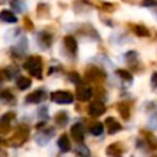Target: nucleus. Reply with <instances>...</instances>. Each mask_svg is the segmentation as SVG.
<instances>
[{
  "mask_svg": "<svg viewBox=\"0 0 157 157\" xmlns=\"http://www.w3.org/2000/svg\"><path fill=\"white\" fill-rule=\"evenodd\" d=\"M85 77L90 81H101V80H104L105 78V74L98 69V67H90L86 70L85 72Z\"/></svg>",
  "mask_w": 157,
  "mask_h": 157,
  "instance_id": "39448f33",
  "label": "nucleus"
},
{
  "mask_svg": "<svg viewBox=\"0 0 157 157\" xmlns=\"http://www.w3.org/2000/svg\"><path fill=\"white\" fill-rule=\"evenodd\" d=\"M45 98H47V93H45V91H43V90H37V91L29 93V94L26 97V102H27V103L37 104V103L43 102Z\"/></svg>",
  "mask_w": 157,
  "mask_h": 157,
  "instance_id": "6e6552de",
  "label": "nucleus"
},
{
  "mask_svg": "<svg viewBox=\"0 0 157 157\" xmlns=\"http://www.w3.org/2000/svg\"><path fill=\"white\" fill-rule=\"evenodd\" d=\"M10 5L17 12H23L26 10V4L22 0H11L10 1Z\"/></svg>",
  "mask_w": 157,
  "mask_h": 157,
  "instance_id": "4be33fe9",
  "label": "nucleus"
},
{
  "mask_svg": "<svg viewBox=\"0 0 157 157\" xmlns=\"http://www.w3.org/2000/svg\"><path fill=\"white\" fill-rule=\"evenodd\" d=\"M23 69H26L31 76L42 80V71H43V63L39 56H29L23 63Z\"/></svg>",
  "mask_w": 157,
  "mask_h": 157,
  "instance_id": "f257e3e1",
  "label": "nucleus"
},
{
  "mask_svg": "<svg viewBox=\"0 0 157 157\" xmlns=\"http://www.w3.org/2000/svg\"><path fill=\"white\" fill-rule=\"evenodd\" d=\"M131 28H132V32L139 37H148L150 36L148 29L142 25H132Z\"/></svg>",
  "mask_w": 157,
  "mask_h": 157,
  "instance_id": "a211bd4d",
  "label": "nucleus"
},
{
  "mask_svg": "<svg viewBox=\"0 0 157 157\" xmlns=\"http://www.w3.org/2000/svg\"><path fill=\"white\" fill-rule=\"evenodd\" d=\"M31 83H32L31 78L25 77V76H20V77L17 78V81H16V86H17V88H20L21 91L27 90V88L31 86Z\"/></svg>",
  "mask_w": 157,
  "mask_h": 157,
  "instance_id": "412c9836",
  "label": "nucleus"
},
{
  "mask_svg": "<svg viewBox=\"0 0 157 157\" xmlns=\"http://www.w3.org/2000/svg\"><path fill=\"white\" fill-rule=\"evenodd\" d=\"M67 121H69V115H67L66 112L61 110V112L56 113V115H55V123H56V125L65 126L67 124Z\"/></svg>",
  "mask_w": 157,
  "mask_h": 157,
  "instance_id": "6ab92c4d",
  "label": "nucleus"
},
{
  "mask_svg": "<svg viewBox=\"0 0 157 157\" xmlns=\"http://www.w3.org/2000/svg\"><path fill=\"white\" fill-rule=\"evenodd\" d=\"M70 134H71V136L75 141H77V142L83 141V128H82L81 124H78V123L74 124L70 129Z\"/></svg>",
  "mask_w": 157,
  "mask_h": 157,
  "instance_id": "9d476101",
  "label": "nucleus"
},
{
  "mask_svg": "<svg viewBox=\"0 0 157 157\" xmlns=\"http://www.w3.org/2000/svg\"><path fill=\"white\" fill-rule=\"evenodd\" d=\"M28 135H29L28 128H27L26 125H20V126L15 130L12 137L10 139V144L13 145V146H16V147H17V146H21L22 144H25V142L27 141Z\"/></svg>",
  "mask_w": 157,
  "mask_h": 157,
  "instance_id": "f03ea898",
  "label": "nucleus"
},
{
  "mask_svg": "<svg viewBox=\"0 0 157 157\" xmlns=\"http://www.w3.org/2000/svg\"><path fill=\"white\" fill-rule=\"evenodd\" d=\"M58 147H59V150H60L61 152H67V151H70L71 144H70V140H69V137H67L66 134H63V135L59 137V140H58Z\"/></svg>",
  "mask_w": 157,
  "mask_h": 157,
  "instance_id": "f8f14e48",
  "label": "nucleus"
},
{
  "mask_svg": "<svg viewBox=\"0 0 157 157\" xmlns=\"http://www.w3.org/2000/svg\"><path fill=\"white\" fill-rule=\"evenodd\" d=\"M91 134L92 135H94V136H98V135H101L102 132H103V124L102 123H96V124H93L92 126H91Z\"/></svg>",
  "mask_w": 157,
  "mask_h": 157,
  "instance_id": "b1692460",
  "label": "nucleus"
},
{
  "mask_svg": "<svg viewBox=\"0 0 157 157\" xmlns=\"http://www.w3.org/2000/svg\"><path fill=\"white\" fill-rule=\"evenodd\" d=\"M54 135H55V129L52 128V126H47V128L39 130V131L36 134L34 140H36V142H37L39 146H44V145H47V144L50 141V139H52Z\"/></svg>",
  "mask_w": 157,
  "mask_h": 157,
  "instance_id": "7ed1b4c3",
  "label": "nucleus"
},
{
  "mask_svg": "<svg viewBox=\"0 0 157 157\" xmlns=\"http://www.w3.org/2000/svg\"><path fill=\"white\" fill-rule=\"evenodd\" d=\"M50 99L58 104H70L74 101V96L67 91H55L50 93Z\"/></svg>",
  "mask_w": 157,
  "mask_h": 157,
  "instance_id": "20e7f679",
  "label": "nucleus"
},
{
  "mask_svg": "<svg viewBox=\"0 0 157 157\" xmlns=\"http://www.w3.org/2000/svg\"><path fill=\"white\" fill-rule=\"evenodd\" d=\"M0 20L6 23H16L17 22L16 15L13 12H11L10 10H2L0 12Z\"/></svg>",
  "mask_w": 157,
  "mask_h": 157,
  "instance_id": "ddd939ff",
  "label": "nucleus"
},
{
  "mask_svg": "<svg viewBox=\"0 0 157 157\" xmlns=\"http://www.w3.org/2000/svg\"><path fill=\"white\" fill-rule=\"evenodd\" d=\"M67 77H69V80L71 81V82H74V83H80V75L77 74V72H70L69 75H67Z\"/></svg>",
  "mask_w": 157,
  "mask_h": 157,
  "instance_id": "393cba45",
  "label": "nucleus"
},
{
  "mask_svg": "<svg viewBox=\"0 0 157 157\" xmlns=\"http://www.w3.org/2000/svg\"><path fill=\"white\" fill-rule=\"evenodd\" d=\"M117 110H118V113L120 114V117L123 119H129V117H130V108H129L128 103L119 102L117 104Z\"/></svg>",
  "mask_w": 157,
  "mask_h": 157,
  "instance_id": "dca6fc26",
  "label": "nucleus"
},
{
  "mask_svg": "<svg viewBox=\"0 0 157 157\" xmlns=\"http://www.w3.org/2000/svg\"><path fill=\"white\" fill-rule=\"evenodd\" d=\"M23 23H25V27H26L27 29H33V23H32V21H31L28 17H25Z\"/></svg>",
  "mask_w": 157,
  "mask_h": 157,
  "instance_id": "cd10ccee",
  "label": "nucleus"
},
{
  "mask_svg": "<svg viewBox=\"0 0 157 157\" xmlns=\"http://www.w3.org/2000/svg\"><path fill=\"white\" fill-rule=\"evenodd\" d=\"M105 153L109 155V156H119V155L123 153V148H121L120 144H117L115 142V144H112V145H109L107 147Z\"/></svg>",
  "mask_w": 157,
  "mask_h": 157,
  "instance_id": "f3484780",
  "label": "nucleus"
},
{
  "mask_svg": "<svg viewBox=\"0 0 157 157\" xmlns=\"http://www.w3.org/2000/svg\"><path fill=\"white\" fill-rule=\"evenodd\" d=\"M64 43H65L66 49H67L70 53L76 54V52H77V42H76V39H75L74 37L66 36V37L64 38Z\"/></svg>",
  "mask_w": 157,
  "mask_h": 157,
  "instance_id": "4468645a",
  "label": "nucleus"
},
{
  "mask_svg": "<svg viewBox=\"0 0 157 157\" xmlns=\"http://www.w3.org/2000/svg\"><path fill=\"white\" fill-rule=\"evenodd\" d=\"M15 119V113L13 112H6L0 117V130L2 132H7L11 128V121Z\"/></svg>",
  "mask_w": 157,
  "mask_h": 157,
  "instance_id": "423d86ee",
  "label": "nucleus"
},
{
  "mask_svg": "<svg viewBox=\"0 0 157 157\" xmlns=\"http://www.w3.org/2000/svg\"><path fill=\"white\" fill-rule=\"evenodd\" d=\"M5 78H6V75H5V70H0V82H2ZM6 80H7V78H6Z\"/></svg>",
  "mask_w": 157,
  "mask_h": 157,
  "instance_id": "c756f323",
  "label": "nucleus"
},
{
  "mask_svg": "<svg viewBox=\"0 0 157 157\" xmlns=\"http://www.w3.org/2000/svg\"><path fill=\"white\" fill-rule=\"evenodd\" d=\"M76 153L81 155V156H88V155H90V151H88L85 146H77V148H76Z\"/></svg>",
  "mask_w": 157,
  "mask_h": 157,
  "instance_id": "bb28decb",
  "label": "nucleus"
},
{
  "mask_svg": "<svg viewBox=\"0 0 157 157\" xmlns=\"http://www.w3.org/2000/svg\"><path fill=\"white\" fill-rule=\"evenodd\" d=\"M76 97L81 102H86L92 97V88L88 86H78L76 90Z\"/></svg>",
  "mask_w": 157,
  "mask_h": 157,
  "instance_id": "1a4fd4ad",
  "label": "nucleus"
},
{
  "mask_svg": "<svg viewBox=\"0 0 157 157\" xmlns=\"http://www.w3.org/2000/svg\"><path fill=\"white\" fill-rule=\"evenodd\" d=\"M38 43L43 48L50 47V44H52V34H49L48 32H40L38 34Z\"/></svg>",
  "mask_w": 157,
  "mask_h": 157,
  "instance_id": "2eb2a0df",
  "label": "nucleus"
},
{
  "mask_svg": "<svg viewBox=\"0 0 157 157\" xmlns=\"http://www.w3.org/2000/svg\"><path fill=\"white\" fill-rule=\"evenodd\" d=\"M148 126L152 129H157V113L153 114L148 120Z\"/></svg>",
  "mask_w": 157,
  "mask_h": 157,
  "instance_id": "a878e982",
  "label": "nucleus"
},
{
  "mask_svg": "<svg viewBox=\"0 0 157 157\" xmlns=\"http://www.w3.org/2000/svg\"><path fill=\"white\" fill-rule=\"evenodd\" d=\"M117 75H119L120 78L123 81H126V82H131V80H132V76L128 70H123V69L117 70Z\"/></svg>",
  "mask_w": 157,
  "mask_h": 157,
  "instance_id": "5701e85b",
  "label": "nucleus"
},
{
  "mask_svg": "<svg viewBox=\"0 0 157 157\" xmlns=\"http://www.w3.org/2000/svg\"><path fill=\"white\" fill-rule=\"evenodd\" d=\"M0 101L2 103H5V104H9V103H13L15 102V97L9 90H2L0 92Z\"/></svg>",
  "mask_w": 157,
  "mask_h": 157,
  "instance_id": "aec40b11",
  "label": "nucleus"
},
{
  "mask_svg": "<svg viewBox=\"0 0 157 157\" xmlns=\"http://www.w3.org/2000/svg\"><path fill=\"white\" fill-rule=\"evenodd\" d=\"M156 1L155 0H145L144 1V5H147V6H150V5H153Z\"/></svg>",
  "mask_w": 157,
  "mask_h": 157,
  "instance_id": "7c9ffc66",
  "label": "nucleus"
},
{
  "mask_svg": "<svg viewBox=\"0 0 157 157\" xmlns=\"http://www.w3.org/2000/svg\"><path fill=\"white\" fill-rule=\"evenodd\" d=\"M151 82H152V86H153L155 88H157V72H155V74L152 75V77H151Z\"/></svg>",
  "mask_w": 157,
  "mask_h": 157,
  "instance_id": "c85d7f7f",
  "label": "nucleus"
},
{
  "mask_svg": "<svg viewBox=\"0 0 157 157\" xmlns=\"http://www.w3.org/2000/svg\"><path fill=\"white\" fill-rule=\"evenodd\" d=\"M105 125H107V129H108V132L109 134H115V132H118V131L121 130L120 123H118L113 117H108L105 119Z\"/></svg>",
  "mask_w": 157,
  "mask_h": 157,
  "instance_id": "9b49d317",
  "label": "nucleus"
},
{
  "mask_svg": "<svg viewBox=\"0 0 157 157\" xmlns=\"http://www.w3.org/2000/svg\"><path fill=\"white\" fill-rule=\"evenodd\" d=\"M87 112L91 117H99L102 115L104 112H105V105L99 102V101H96V102H92L88 108H87Z\"/></svg>",
  "mask_w": 157,
  "mask_h": 157,
  "instance_id": "0eeeda50",
  "label": "nucleus"
}]
</instances>
